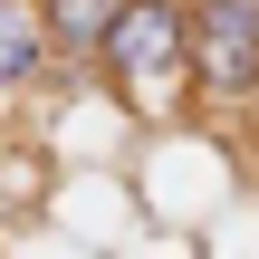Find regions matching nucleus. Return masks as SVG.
Masks as SVG:
<instances>
[{
    "label": "nucleus",
    "mask_w": 259,
    "mask_h": 259,
    "mask_svg": "<svg viewBox=\"0 0 259 259\" xmlns=\"http://www.w3.org/2000/svg\"><path fill=\"white\" fill-rule=\"evenodd\" d=\"M96 77L135 115L183 106L192 96V0H125L115 29H106V48H96Z\"/></svg>",
    "instance_id": "f257e3e1"
},
{
    "label": "nucleus",
    "mask_w": 259,
    "mask_h": 259,
    "mask_svg": "<svg viewBox=\"0 0 259 259\" xmlns=\"http://www.w3.org/2000/svg\"><path fill=\"white\" fill-rule=\"evenodd\" d=\"M192 106H259V0H192Z\"/></svg>",
    "instance_id": "f03ea898"
},
{
    "label": "nucleus",
    "mask_w": 259,
    "mask_h": 259,
    "mask_svg": "<svg viewBox=\"0 0 259 259\" xmlns=\"http://www.w3.org/2000/svg\"><path fill=\"white\" fill-rule=\"evenodd\" d=\"M115 10H125V0H38L48 48H58V58H87V67H96V48H106V29H115Z\"/></svg>",
    "instance_id": "20e7f679"
},
{
    "label": "nucleus",
    "mask_w": 259,
    "mask_h": 259,
    "mask_svg": "<svg viewBox=\"0 0 259 259\" xmlns=\"http://www.w3.org/2000/svg\"><path fill=\"white\" fill-rule=\"evenodd\" d=\"M48 19H38V0H0V106H19L38 77H48Z\"/></svg>",
    "instance_id": "7ed1b4c3"
}]
</instances>
